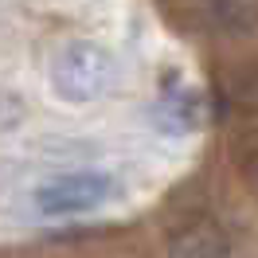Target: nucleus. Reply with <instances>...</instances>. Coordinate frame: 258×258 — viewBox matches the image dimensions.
I'll use <instances>...</instances> for the list:
<instances>
[{
	"label": "nucleus",
	"instance_id": "nucleus-1",
	"mask_svg": "<svg viewBox=\"0 0 258 258\" xmlns=\"http://www.w3.org/2000/svg\"><path fill=\"white\" fill-rule=\"evenodd\" d=\"M113 82V59L98 43H63L51 59V90L63 102H90Z\"/></svg>",
	"mask_w": 258,
	"mask_h": 258
},
{
	"label": "nucleus",
	"instance_id": "nucleus-2",
	"mask_svg": "<svg viewBox=\"0 0 258 258\" xmlns=\"http://www.w3.org/2000/svg\"><path fill=\"white\" fill-rule=\"evenodd\" d=\"M113 192V180L106 172H63V176L43 180L32 192V204L47 219H67V215H86L102 208Z\"/></svg>",
	"mask_w": 258,
	"mask_h": 258
},
{
	"label": "nucleus",
	"instance_id": "nucleus-3",
	"mask_svg": "<svg viewBox=\"0 0 258 258\" xmlns=\"http://www.w3.org/2000/svg\"><path fill=\"white\" fill-rule=\"evenodd\" d=\"M168 258H231V235L215 215H188L168 235Z\"/></svg>",
	"mask_w": 258,
	"mask_h": 258
},
{
	"label": "nucleus",
	"instance_id": "nucleus-4",
	"mask_svg": "<svg viewBox=\"0 0 258 258\" xmlns=\"http://www.w3.org/2000/svg\"><path fill=\"white\" fill-rule=\"evenodd\" d=\"M200 24L219 35H254L258 32V0H208Z\"/></svg>",
	"mask_w": 258,
	"mask_h": 258
},
{
	"label": "nucleus",
	"instance_id": "nucleus-5",
	"mask_svg": "<svg viewBox=\"0 0 258 258\" xmlns=\"http://www.w3.org/2000/svg\"><path fill=\"white\" fill-rule=\"evenodd\" d=\"M227 94H231V102L242 106V110H258V59L242 63L239 71H231Z\"/></svg>",
	"mask_w": 258,
	"mask_h": 258
},
{
	"label": "nucleus",
	"instance_id": "nucleus-6",
	"mask_svg": "<svg viewBox=\"0 0 258 258\" xmlns=\"http://www.w3.org/2000/svg\"><path fill=\"white\" fill-rule=\"evenodd\" d=\"M168 4H176V8H184V16L200 24V12H204V4H208V0H168Z\"/></svg>",
	"mask_w": 258,
	"mask_h": 258
}]
</instances>
